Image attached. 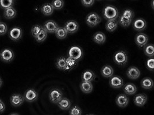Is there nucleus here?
<instances>
[{"label":"nucleus","mask_w":154,"mask_h":115,"mask_svg":"<svg viewBox=\"0 0 154 115\" xmlns=\"http://www.w3.org/2000/svg\"><path fill=\"white\" fill-rule=\"evenodd\" d=\"M146 67L150 71H154V58L150 57L146 62Z\"/></svg>","instance_id":"obj_38"},{"label":"nucleus","mask_w":154,"mask_h":115,"mask_svg":"<svg viewBox=\"0 0 154 115\" xmlns=\"http://www.w3.org/2000/svg\"><path fill=\"white\" fill-rule=\"evenodd\" d=\"M81 2L85 7H90L93 5L94 0H81Z\"/></svg>","instance_id":"obj_41"},{"label":"nucleus","mask_w":154,"mask_h":115,"mask_svg":"<svg viewBox=\"0 0 154 115\" xmlns=\"http://www.w3.org/2000/svg\"><path fill=\"white\" fill-rule=\"evenodd\" d=\"M59 28L57 24L53 20L46 22L44 25V28L49 33H55Z\"/></svg>","instance_id":"obj_13"},{"label":"nucleus","mask_w":154,"mask_h":115,"mask_svg":"<svg viewBox=\"0 0 154 115\" xmlns=\"http://www.w3.org/2000/svg\"><path fill=\"white\" fill-rule=\"evenodd\" d=\"M59 107L62 110H67L71 107V102L69 99L64 98L62 99L57 103Z\"/></svg>","instance_id":"obj_26"},{"label":"nucleus","mask_w":154,"mask_h":115,"mask_svg":"<svg viewBox=\"0 0 154 115\" xmlns=\"http://www.w3.org/2000/svg\"><path fill=\"white\" fill-rule=\"evenodd\" d=\"M146 23L144 19L140 18L136 19L133 24V28L137 31H141L146 28Z\"/></svg>","instance_id":"obj_16"},{"label":"nucleus","mask_w":154,"mask_h":115,"mask_svg":"<svg viewBox=\"0 0 154 115\" xmlns=\"http://www.w3.org/2000/svg\"><path fill=\"white\" fill-rule=\"evenodd\" d=\"M2 81L1 78H0V87L2 86Z\"/></svg>","instance_id":"obj_44"},{"label":"nucleus","mask_w":154,"mask_h":115,"mask_svg":"<svg viewBox=\"0 0 154 115\" xmlns=\"http://www.w3.org/2000/svg\"><path fill=\"white\" fill-rule=\"evenodd\" d=\"M101 17L95 12L89 13L86 18V23L91 27H96L101 22Z\"/></svg>","instance_id":"obj_2"},{"label":"nucleus","mask_w":154,"mask_h":115,"mask_svg":"<svg viewBox=\"0 0 154 115\" xmlns=\"http://www.w3.org/2000/svg\"><path fill=\"white\" fill-rule=\"evenodd\" d=\"M81 78H82V81L91 82L95 78V74L92 71L88 70H85V71L82 73Z\"/></svg>","instance_id":"obj_22"},{"label":"nucleus","mask_w":154,"mask_h":115,"mask_svg":"<svg viewBox=\"0 0 154 115\" xmlns=\"http://www.w3.org/2000/svg\"><path fill=\"white\" fill-rule=\"evenodd\" d=\"M42 28V27L39 25H35L32 27L31 29V35L32 36H34V38H35L39 33L40 32V31H41Z\"/></svg>","instance_id":"obj_36"},{"label":"nucleus","mask_w":154,"mask_h":115,"mask_svg":"<svg viewBox=\"0 0 154 115\" xmlns=\"http://www.w3.org/2000/svg\"><path fill=\"white\" fill-rule=\"evenodd\" d=\"M14 4V0H0V7L4 9L12 7Z\"/></svg>","instance_id":"obj_34"},{"label":"nucleus","mask_w":154,"mask_h":115,"mask_svg":"<svg viewBox=\"0 0 154 115\" xmlns=\"http://www.w3.org/2000/svg\"><path fill=\"white\" fill-rule=\"evenodd\" d=\"M56 67L60 70H65L66 68V59L64 57H61L57 59L56 63Z\"/></svg>","instance_id":"obj_33"},{"label":"nucleus","mask_w":154,"mask_h":115,"mask_svg":"<svg viewBox=\"0 0 154 115\" xmlns=\"http://www.w3.org/2000/svg\"><path fill=\"white\" fill-rule=\"evenodd\" d=\"M118 27V22L116 20H109L106 24V28L109 32L116 31Z\"/></svg>","instance_id":"obj_29"},{"label":"nucleus","mask_w":154,"mask_h":115,"mask_svg":"<svg viewBox=\"0 0 154 115\" xmlns=\"http://www.w3.org/2000/svg\"><path fill=\"white\" fill-rule=\"evenodd\" d=\"M126 75L129 78L131 79H136L140 76V71L135 66H131L128 69Z\"/></svg>","instance_id":"obj_14"},{"label":"nucleus","mask_w":154,"mask_h":115,"mask_svg":"<svg viewBox=\"0 0 154 115\" xmlns=\"http://www.w3.org/2000/svg\"><path fill=\"white\" fill-rule=\"evenodd\" d=\"M1 59L5 63H10L14 58V53L9 48H5L0 53Z\"/></svg>","instance_id":"obj_4"},{"label":"nucleus","mask_w":154,"mask_h":115,"mask_svg":"<svg viewBox=\"0 0 154 115\" xmlns=\"http://www.w3.org/2000/svg\"><path fill=\"white\" fill-rule=\"evenodd\" d=\"M77 60L69 56L66 59V68L64 71H69L74 69L77 66Z\"/></svg>","instance_id":"obj_25"},{"label":"nucleus","mask_w":154,"mask_h":115,"mask_svg":"<svg viewBox=\"0 0 154 115\" xmlns=\"http://www.w3.org/2000/svg\"><path fill=\"white\" fill-rule=\"evenodd\" d=\"M41 12L45 16L51 15L54 10L52 5L50 3H46L44 4L41 8Z\"/></svg>","instance_id":"obj_21"},{"label":"nucleus","mask_w":154,"mask_h":115,"mask_svg":"<svg viewBox=\"0 0 154 115\" xmlns=\"http://www.w3.org/2000/svg\"><path fill=\"white\" fill-rule=\"evenodd\" d=\"M51 4L55 9H61L64 6L63 0H53Z\"/></svg>","instance_id":"obj_35"},{"label":"nucleus","mask_w":154,"mask_h":115,"mask_svg":"<svg viewBox=\"0 0 154 115\" xmlns=\"http://www.w3.org/2000/svg\"><path fill=\"white\" fill-rule=\"evenodd\" d=\"M49 97L50 101L54 104H57L62 99V93L60 90L54 89L49 92Z\"/></svg>","instance_id":"obj_7"},{"label":"nucleus","mask_w":154,"mask_h":115,"mask_svg":"<svg viewBox=\"0 0 154 115\" xmlns=\"http://www.w3.org/2000/svg\"><path fill=\"white\" fill-rule=\"evenodd\" d=\"M4 15V17L6 19H11L14 18L16 15V10L13 7H11V8H7V9H5Z\"/></svg>","instance_id":"obj_27"},{"label":"nucleus","mask_w":154,"mask_h":115,"mask_svg":"<svg viewBox=\"0 0 154 115\" xmlns=\"http://www.w3.org/2000/svg\"><path fill=\"white\" fill-rule=\"evenodd\" d=\"M114 60L117 65L119 66H124L128 62V55L125 51H119L114 55Z\"/></svg>","instance_id":"obj_3"},{"label":"nucleus","mask_w":154,"mask_h":115,"mask_svg":"<svg viewBox=\"0 0 154 115\" xmlns=\"http://www.w3.org/2000/svg\"><path fill=\"white\" fill-rule=\"evenodd\" d=\"M56 37L59 39H64L67 37L68 32L64 28L59 27L56 32H55Z\"/></svg>","instance_id":"obj_30"},{"label":"nucleus","mask_w":154,"mask_h":115,"mask_svg":"<svg viewBox=\"0 0 154 115\" xmlns=\"http://www.w3.org/2000/svg\"><path fill=\"white\" fill-rule=\"evenodd\" d=\"M129 102V98L126 96V95L123 94H119L116 98V103L118 106L119 107H126Z\"/></svg>","instance_id":"obj_12"},{"label":"nucleus","mask_w":154,"mask_h":115,"mask_svg":"<svg viewBox=\"0 0 154 115\" xmlns=\"http://www.w3.org/2000/svg\"><path fill=\"white\" fill-rule=\"evenodd\" d=\"M68 33H74L78 30L79 25L76 21L69 20L65 24L64 27Z\"/></svg>","instance_id":"obj_8"},{"label":"nucleus","mask_w":154,"mask_h":115,"mask_svg":"<svg viewBox=\"0 0 154 115\" xmlns=\"http://www.w3.org/2000/svg\"><path fill=\"white\" fill-rule=\"evenodd\" d=\"M144 52L146 56L149 57L154 56V45L153 44H146L144 47Z\"/></svg>","instance_id":"obj_28"},{"label":"nucleus","mask_w":154,"mask_h":115,"mask_svg":"<svg viewBox=\"0 0 154 115\" xmlns=\"http://www.w3.org/2000/svg\"><path fill=\"white\" fill-rule=\"evenodd\" d=\"M109 85L113 88H121L123 86V79L118 76H112L109 79Z\"/></svg>","instance_id":"obj_10"},{"label":"nucleus","mask_w":154,"mask_h":115,"mask_svg":"<svg viewBox=\"0 0 154 115\" xmlns=\"http://www.w3.org/2000/svg\"><path fill=\"white\" fill-rule=\"evenodd\" d=\"M69 115H82V111L81 108L78 106H74L71 108L69 110Z\"/></svg>","instance_id":"obj_37"},{"label":"nucleus","mask_w":154,"mask_h":115,"mask_svg":"<svg viewBox=\"0 0 154 115\" xmlns=\"http://www.w3.org/2000/svg\"><path fill=\"white\" fill-rule=\"evenodd\" d=\"M148 41V38L147 35L143 33H139L135 37L136 44L140 47H144L147 44Z\"/></svg>","instance_id":"obj_9"},{"label":"nucleus","mask_w":154,"mask_h":115,"mask_svg":"<svg viewBox=\"0 0 154 115\" xmlns=\"http://www.w3.org/2000/svg\"><path fill=\"white\" fill-rule=\"evenodd\" d=\"M101 74L103 77L106 78L112 77L114 74V70L111 66L106 65L101 68Z\"/></svg>","instance_id":"obj_20"},{"label":"nucleus","mask_w":154,"mask_h":115,"mask_svg":"<svg viewBox=\"0 0 154 115\" xmlns=\"http://www.w3.org/2000/svg\"><path fill=\"white\" fill-rule=\"evenodd\" d=\"M47 38V32L46 30L42 27L41 31L38 34V35L35 38V40L38 43H41L44 42Z\"/></svg>","instance_id":"obj_32"},{"label":"nucleus","mask_w":154,"mask_h":115,"mask_svg":"<svg viewBox=\"0 0 154 115\" xmlns=\"http://www.w3.org/2000/svg\"><path fill=\"white\" fill-rule=\"evenodd\" d=\"M38 93L32 89H29L25 92L24 97V100L28 102H33L38 99Z\"/></svg>","instance_id":"obj_11"},{"label":"nucleus","mask_w":154,"mask_h":115,"mask_svg":"<svg viewBox=\"0 0 154 115\" xmlns=\"http://www.w3.org/2000/svg\"><path fill=\"white\" fill-rule=\"evenodd\" d=\"M147 101V96L145 94H137L134 98V102L138 107L144 106Z\"/></svg>","instance_id":"obj_17"},{"label":"nucleus","mask_w":154,"mask_h":115,"mask_svg":"<svg viewBox=\"0 0 154 115\" xmlns=\"http://www.w3.org/2000/svg\"><path fill=\"white\" fill-rule=\"evenodd\" d=\"M22 30L19 27H14L9 32V37L14 41L19 40L22 36Z\"/></svg>","instance_id":"obj_6"},{"label":"nucleus","mask_w":154,"mask_h":115,"mask_svg":"<svg viewBox=\"0 0 154 115\" xmlns=\"http://www.w3.org/2000/svg\"><path fill=\"white\" fill-rule=\"evenodd\" d=\"M80 88L81 91L85 93H90L93 90V85L91 82L82 81L80 84Z\"/></svg>","instance_id":"obj_24"},{"label":"nucleus","mask_w":154,"mask_h":115,"mask_svg":"<svg viewBox=\"0 0 154 115\" xmlns=\"http://www.w3.org/2000/svg\"><path fill=\"white\" fill-rule=\"evenodd\" d=\"M119 22L123 27H128L132 22V19H131L124 16L121 15L119 17Z\"/></svg>","instance_id":"obj_31"},{"label":"nucleus","mask_w":154,"mask_h":115,"mask_svg":"<svg viewBox=\"0 0 154 115\" xmlns=\"http://www.w3.org/2000/svg\"><path fill=\"white\" fill-rule=\"evenodd\" d=\"M122 15L124 16L125 17H127L133 20V19L134 17V12H133V10H131V9H126L123 11V13H122Z\"/></svg>","instance_id":"obj_39"},{"label":"nucleus","mask_w":154,"mask_h":115,"mask_svg":"<svg viewBox=\"0 0 154 115\" xmlns=\"http://www.w3.org/2000/svg\"><path fill=\"white\" fill-rule=\"evenodd\" d=\"M5 109V105L2 101V100L0 99V114H2Z\"/></svg>","instance_id":"obj_42"},{"label":"nucleus","mask_w":154,"mask_h":115,"mask_svg":"<svg viewBox=\"0 0 154 115\" xmlns=\"http://www.w3.org/2000/svg\"><path fill=\"white\" fill-rule=\"evenodd\" d=\"M8 30L7 25L5 23L0 22V35H5Z\"/></svg>","instance_id":"obj_40"},{"label":"nucleus","mask_w":154,"mask_h":115,"mask_svg":"<svg viewBox=\"0 0 154 115\" xmlns=\"http://www.w3.org/2000/svg\"><path fill=\"white\" fill-rule=\"evenodd\" d=\"M103 16L107 21L116 20L118 16V10L112 5H107L103 10Z\"/></svg>","instance_id":"obj_1"},{"label":"nucleus","mask_w":154,"mask_h":115,"mask_svg":"<svg viewBox=\"0 0 154 115\" xmlns=\"http://www.w3.org/2000/svg\"><path fill=\"white\" fill-rule=\"evenodd\" d=\"M106 40V37L104 33L101 32H97L95 33L93 36V40L99 45H102L104 43Z\"/></svg>","instance_id":"obj_19"},{"label":"nucleus","mask_w":154,"mask_h":115,"mask_svg":"<svg viewBox=\"0 0 154 115\" xmlns=\"http://www.w3.org/2000/svg\"><path fill=\"white\" fill-rule=\"evenodd\" d=\"M141 86L143 88L146 90H150L154 88V81L149 77L144 78L141 81Z\"/></svg>","instance_id":"obj_18"},{"label":"nucleus","mask_w":154,"mask_h":115,"mask_svg":"<svg viewBox=\"0 0 154 115\" xmlns=\"http://www.w3.org/2000/svg\"><path fill=\"white\" fill-rule=\"evenodd\" d=\"M151 7L153 9H154V0H152L151 2Z\"/></svg>","instance_id":"obj_43"},{"label":"nucleus","mask_w":154,"mask_h":115,"mask_svg":"<svg viewBox=\"0 0 154 115\" xmlns=\"http://www.w3.org/2000/svg\"><path fill=\"white\" fill-rule=\"evenodd\" d=\"M123 91L126 94L132 95L137 92V87L133 84L129 83L124 86Z\"/></svg>","instance_id":"obj_23"},{"label":"nucleus","mask_w":154,"mask_h":115,"mask_svg":"<svg viewBox=\"0 0 154 115\" xmlns=\"http://www.w3.org/2000/svg\"><path fill=\"white\" fill-rule=\"evenodd\" d=\"M69 57L78 61L83 56V51L82 49L78 46H72L69 48Z\"/></svg>","instance_id":"obj_5"},{"label":"nucleus","mask_w":154,"mask_h":115,"mask_svg":"<svg viewBox=\"0 0 154 115\" xmlns=\"http://www.w3.org/2000/svg\"><path fill=\"white\" fill-rule=\"evenodd\" d=\"M24 97L20 94H14L10 99L11 104L14 107H19L22 105L24 102Z\"/></svg>","instance_id":"obj_15"}]
</instances>
